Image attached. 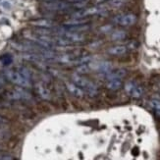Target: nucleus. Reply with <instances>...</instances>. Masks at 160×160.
<instances>
[{
  "label": "nucleus",
  "mask_w": 160,
  "mask_h": 160,
  "mask_svg": "<svg viewBox=\"0 0 160 160\" xmlns=\"http://www.w3.org/2000/svg\"><path fill=\"white\" fill-rule=\"evenodd\" d=\"M5 76L11 82L21 88H30L32 86L31 74L29 70L24 67L8 70L5 73Z\"/></svg>",
  "instance_id": "f257e3e1"
},
{
  "label": "nucleus",
  "mask_w": 160,
  "mask_h": 160,
  "mask_svg": "<svg viewBox=\"0 0 160 160\" xmlns=\"http://www.w3.org/2000/svg\"><path fill=\"white\" fill-rule=\"evenodd\" d=\"M72 82L76 86H78L83 92L88 94L89 96H95L98 93V88H97L95 83L81 75H73Z\"/></svg>",
  "instance_id": "f03ea898"
},
{
  "label": "nucleus",
  "mask_w": 160,
  "mask_h": 160,
  "mask_svg": "<svg viewBox=\"0 0 160 160\" xmlns=\"http://www.w3.org/2000/svg\"><path fill=\"white\" fill-rule=\"evenodd\" d=\"M113 22L119 26L123 27H130L136 24L137 22V16L135 14L128 13V14H120L113 18Z\"/></svg>",
  "instance_id": "7ed1b4c3"
},
{
  "label": "nucleus",
  "mask_w": 160,
  "mask_h": 160,
  "mask_svg": "<svg viewBox=\"0 0 160 160\" xmlns=\"http://www.w3.org/2000/svg\"><path fill=\"white\" fill-rule=\"evenodd\" d=\"M125 90L133 98H140L143 94V88L135 82H128L125 85Z\"/></svg>",
  "instance_id": "20e7f679"
},
{
  "label": "nucleus",
  "mask_w": 160,
  "mask_h": 160,
  "mask_svg": "<svg viewBox=\"0 0 160 160\" xmlns=\"http://www.w3.org/2000/svg\"><path fill=\"white\" fill-rule=\"evenodd\" d=\"M104 11L102 7L96 6V7H92V8H83L79 10L78 12H75L72 17L73 18H78V19H85L88 16L96 15V14H100Z\"/></svg>",
  "instance_id": "39448f33"
},
{
  "label": "nucleus",
  "mask_w": 160,
  "mask_h": 160,
  "mask_svg": "<svg viewBox=\"0 0 160 160\" xmlns=\"http://www.w3.org/2000/svg\"><path fill=\"white\" fill-rule=\"evenodd\" d=\"M9 97H11V98H13V99H17V100H30V99H32V95L21 87L18 88L13 89L12 92H10Z\"/></svg>",
  "instance_id": "423d86ee"
},
{
  "label": "nucleus",
  "mask_w": 160,
  "mask_h": 160,
  "mask_svg": "<svg viewBox=\"0 0 160 160\" xmlns=\"http://www.w3.org/2000/svg\"><path fill=\"white\" fill-rule=\"evenodd\" d=\"M45 8L50 11H64L70 8V4L63 1H55L45 4Z\"/></svg>",
  "instance_id": "0eeeda50"
},
{
  "label": "nucleus",
  "mask_w": 160,
  "mask_h": 160,
  "mask_svg": "<svg viewBox=\"0 0 160 160\" xmlns=\"http://www.w3.org/2000/svg\"><path fill=\"white\" fill-rule=\"evenodd\" d=\"M127 72L124 69H117L115 71H110L108 74H106V80H122L125 76H126Z\"/></svg>",
  "instance_id": "6e6552de"
},
{
  "label": "nucleus",
  "mask_w": 160,
  "mask_h": 160,
  "mask_svg": "<svg viewBox=\"0 0 160 160\" xmlns=\"http://www.w3.org/2000/svg\"><path fill=\"white\" fill-rule=\"evenodd\" d=\"M128 51V47L126 45H115L110 47L108 49V53L113 56H121V55L126 54Z\"/></svg>",
  "instance_id": "1a4fd4ad"
},
{
  "label": "nucleus",
  "mask_w": 160,
  "mask_h": 160,
  "mask_svg": "<svg viewBox=\"0 0 160 160\" xmlns=\"http://www.w3.org/2000/svg\"><path fill=\"white\" fill-rule=\"evenodd\" d=\"M66 87H67L69 92H70L76 97H82L83 95H85V92H83L78 86H76L73 82H67Z\"/></svg>",
  "instance_id": "9d476101"
},
{
  "label": "nucleus",
  "mask_w": 160,
  "mask_h": 160,
  "mask_svg": "<svg viewBox=\"0 0 160 160\" xmlns=\"http://www.w3.org/2000/svg\"><path fill=\"white\" fill-rule=\"evenodd\" d=\"M95 69L98 72L106 75L110 71H112V65H111V63H109V62L103 61V62H99V63L95 66Z\"/></svg>",
  "instance_id": "9b49d317"
},
{
  "label": "nucleus",
  "mask_w": 160,
  "mask_h": 160,
  "mask_svg": "<svg viewBox=\"0 0 160 160\" xmlns=\"http://www.w3.org/2000/svg\"><path fill=\"white\" fill-rule=\"evenodd\" d=\"M37 89H38V94L42 97V98L44 99H49L50 98V92H49V90H48L44 85H42L41 82L38 83L37 85Z\"/></svg>",
  "instance_id": "f8f14e48"
},
{
  "label": "nucleus",
  "mask_w": 160,
  "mask_h": 160,
  "mask_svg": "<svg viewBox=\"0 0 160 160\" xmlns=\"http://www.w3.org/2000/svg\"><path fill=\"white\" fill-rule=\"evenodd\" d=\"M32 24L34 26L42 28V29H51L54 27V23L49 20H38L36 22H32Z\"/></svg>",
  "instance_id": "ddd939ff"
},
{
  "label": "nucleus",
  "mask_w": 160,
  "mask_h": 160,
  "mask_svg": "<svg viewBox=\"0 0 160 160\" xmlns=\"http://www.w3.org/2000/svg\"><path fill=\"white\" fill-rule=\"evenodd\" d=\"M122 85V80H110L107 81L106 87L111 90H118L119 88H121Z\"/></svg>",
  "instance_id": "4468645a"
},
{
  "label": "nucleus",
  "mask_w": 160,
  "mask_h": 160,
  "mask_svg": "<svg viewBox=\"0 0 160 160\" xmlns=\"http://www.w3.org/2000/svg\"><path fill=\"white\" fill-rule=\"evenodd\" d=\"M87 23V20L85 19H78V18H73V20L68 21L65 23L66 26H70V27H75V26H81Z\"/></svg>",
  "instance_id": "2eb2a0df"
},
{
  "label": "nucleus",
  "mask_w": 160,
  "mask_h": 160,
  "mask_svg": "<svg viewBox=\"0 0 160 160\" xmlns=\"http://www.w3.org/2000/svg\"><path fill=\"white\" fill-rule=\"evenodd\" d=\"M126 32L124 31H121V30H118V31H115L112 34H111V38L113 40H122L126 38Z\"/></svg>",
  "instance_id": "dca6fc26"
},
{
  "label": "nucleus",
  "mask_w": 160,
  "mask_h": 160,
  "mask_svg": "<svg viewBox=\"0 0 160 160\" xmlns=\"http://www.w3.org/2000/svg\"><path fill=\"white\" fill-rule=\"evenodd\" d=\"M149 105L154 111H159L160 110V98H152L149 101Z\"/></svg>",
  "instance_id": "f3484780"
},
{
  "label": "nucleus",
  "mask_w": 160,
  "mask_h": 160,
  "mask_svg": "<svg viewBox=\"0 0 160 160\" xmlns=\"http://www.w3.org/2000/svg\"><path fill=\"white\" fill-rule=\"evenodd\" d=\"M126 0H110L109 1V5L111 7H114V8H118V7H121Z\"/></svg>",
  "instance_id": "a211bd4d"
},
{
  "label": "nucleus",
  "mask_w": 160,
  "mask_h": 160,
  "mask_svg": "<svg viewBox=\"0 0 160 160\" xmlns=\"http://www.w3.org/2000/svg\"><path fill=\"white\" fill-rule=\"evenodd\" d=\"M8 123V121H7V119H5L4 117L2 116H0V127H3L5 126V125Z\"/></svg>",
  "instance_id": "6ab92c4d"
},
{
  "label": "nucleus",
  "mask_w": 160,
  "mask_h": 160,
  "mask_svg": "<svg viewBox=\"0 0 160 160\" xmlns=\"http://www.w3.org/2000/svg\"><path fill=\"white\" fill-rule=\"evenodd\" d=\"M69 2H73V3H78V2H82V1H86V0H68Z\"/></svg>",
  "instance_id": "aec40b11"
},
{
  "label": "nucleus",
  "mask_w": 160,
  "mask_h": 160,
  "mask_svg": "<svg viewBox=\"0 0 160 160\" xmlns=\"http://www.w3.org/2000/svg\"><path fill=\"white\" fill-rule=\"evenodd\" d=\"M4 79L2 78V77H0V88H1V87H3L4 86Z\"/></svg>",
  "instance_id": "412c9836"
},
{
  "label": "nucleus",
  "mask_w": 160,
  "mask_h": 160,
  "mask_svg": "<svg viewBox=\"0 0 160 160\" xmlns=\"http://www.w3.org/2000/svg\"><path fill=\"white\" fill-rule=\"evenodd\" d=\"M104 1H106V0H95V3L99 4V3H102V2H104Z\"/></svg>",
  "instance_id": "4be33fe9"
},
{
  "label": "nucleus",
  "mask_w": 160,
  "mask_h": 160,
  "mask_svg": "<svg viewBox=\"0 0 160 160\" xmlns=\"http://www.w3.org/2000/svg\"><path fill=\"white\" fill-rule=\"evenodd\" d=\"M155 114H156L158 117H160V110H159V111H155Z\"/></svg>",
  "instance_id": "5701e85b"
},
{
  "label": "nucleus",
  "mask_w": 160,
  "mask_h": 160,
  "mask_svg": "<svg viewBox=\"0 0 160 160\" xmlns=\"http://www.w3.org/2000/svg\"><path fill=\"white\" fill-rule=\"evenodd\" d=\"M46 1H52V0H46Z\"/></svg>",
  "instance_id": "b1692460"
}]
</instances>
